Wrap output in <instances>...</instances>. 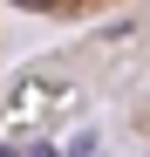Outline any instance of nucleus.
<instances>
[{"label": "nucleus", "instance_id": "f257e3e1", "mask_svg": "<svg viewBox=\"0 0 150 157\" xmlns=\"http://www.w3.org/2000/svg\"><path fill=\"white\" fill-rule=\"evenodd\" d=\"M7 7L34 14V21H82V14H103V7H123V0H7Z\"/></svg>", "mask_w": 150, "mask_h": 157}]
</instances>
